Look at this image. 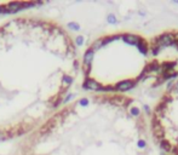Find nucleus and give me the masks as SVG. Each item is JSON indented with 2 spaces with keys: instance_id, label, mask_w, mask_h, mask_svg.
Here are the masks:
<instances>
[{
  "instance_id": "nucleus-1",
  "label": "nucleus",
  "mask_w": 178,
  "mask_h": 155,
  "mask_svg": "<svg viewBox=\"0 0 178 155\" xmlns=\"http://www.w3.org/2000/svg\"><path fill=\"white\" fill-rule=\"evenodd\" d=\"M174 89H176V91L178 92V84H176V85H174Z\"/></svg>"
}]
</instances>
